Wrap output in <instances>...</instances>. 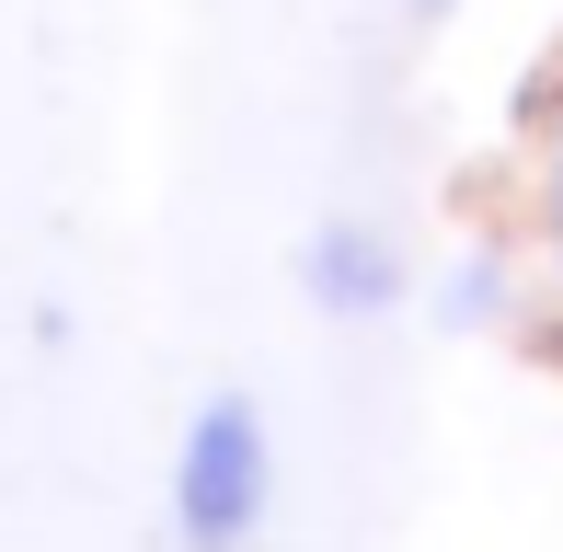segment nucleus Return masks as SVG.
<instances>
[{"mask_svg":"<svg viewBox=\"0 0 563 552\" xmlns=\"http://www.w3.org/2000/svg\"><path fill=\"white\" fill-rule=\"evenodd\" d=\"M276 518V426L253 391H196L173 438V541L185 552H253Z\"/></svg>","mask_w":563,"mask_h":552,"instance_id":"f257e3e1","label":"nucleus"},{"mask_svg":"<svg viewBox=\"0 0 563 552\" xmlns=\"http://www.w3.org/2000/svg\"><path fill=\"white\" fill-rule=\"evenodd\" d=\"M299 299H311L322 322H391L402 299H415V265H402V242L379 231V219H311V242H299Z\"/></svg>","mask_w":563,"mask_h":552,"instance_id":"f03ea898","label":"nucleus"},{"mask_svg":"<svg viewBox=\"0 0 563 552\" xmlns=\"http://www.w3.org/2000/svg\"><path fill=\"white\" fill-rule=\"evenodd\" d=\"M506 299H518V288H506L495 254H460L438 288H426V322H438V334H472V322H506Z\"/></svg>","mask_w":563,"mask_h":552,"instance_id":"7ed1b4c3","label":"nucleus"},{"mask_svg":"<svg viewBox=\"0 0 563 552\" xmlns=\"http://www.w3.org/2000/svg\"><path fill=\"white\" fill-rule=\"evenodd\" d=\"M529 173H541V219H563V92L541 104V162Z\"/></svg>","mask_w":563,"mask_h":552,"instance_id":"20e7f679","label":"nucleus"},{"mask_svg":"<svg viewBox=\"0 0 563 552\" xmlns=\"http://www.w3.org/2000/svg\"><path fill=\"white\" fill-rule=\"evenodd\" d=\"M402 12H415V23H449V12H472V0H402Z\"/></svg>","mask_w":563,"mask_h":552,"instance_id":"39448f33","label":"nucleus"},{"mask_svg":"<svg viewBox=\"0 0 563 552\" xmlns=\"http://www.w3.org/2000/svg\"><path fill=\"white\" fill-rule=\"evenodd\" d=\"M541 242H552V276H563V219H541Z\"/></svg>","mask_w":563,"mask_h":552,"instance_id":"423d86ee","label":"nucleus"}]
</instances>
